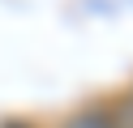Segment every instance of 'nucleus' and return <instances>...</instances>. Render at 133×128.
Instances as JSON below:
<instances>
[{
	"instance_id": "obj_1",
	"label": "nucleus",
	"mask_w": 133,
	"mask_h": 128,
	"mask_svg": "<svg viewBox=\"0 0 133 128\" xmlns=\"http://www.w3.org/2000/svg\"><path fill=\"white\" fill-rule=\"evenodd\" d=\"M0 128H30V124H22V119H9V124H0Z\"/></svg>"
}]
</instances>
